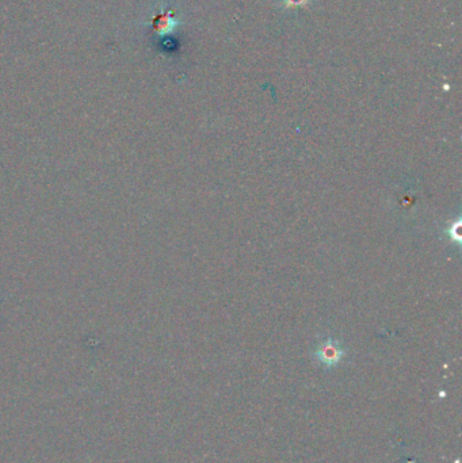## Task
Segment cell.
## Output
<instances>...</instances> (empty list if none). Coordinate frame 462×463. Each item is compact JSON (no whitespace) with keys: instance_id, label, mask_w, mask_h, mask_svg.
Here are the masks:
<instances>
[{"instance_id":"6da1fadb","label":"cell","mask_w":462,"mask_h":463,"mask_svg":"<svg viewBox=\"0 0 462 463\" xmlns=\"http://www.w3.org/2000/svg\"><path fill=\"white\" fill-rule=\"evenodd\" d=\"M180 24V21L175 18L171 10H159L153 14L151 19V26L157 36H169Z\"/></svg>"},{"instance_id":"7a4b0ae2","label":"cell","mask_w":462,"mask_h":463,"mask_svg":"<svg viewBox=\"0 0 462 463\" xmlns=\"http://www.w3.org/2000/svg\"><path fill=\"white\" fill-rule=\"evenodd\" d=\"M316 355L323 365L335 366L341 362L343 350L339 343L335 340H327L321 343V345L316 351Z\"/></svg>"},{"instance_id":"3957f363","label":"cell","mask_w":462,"mask_h":463,"mask_svg":"<svg viewBox=\"0 0 462 463\" xmlns=\"http://www.w3.org/2000/svg\"><path fill=\"white\" fill-rule=\"evenodd\" d=\"M282 4L286 8H300V7H307L311 0H281Z\"/></svg>"}]
</instances>
